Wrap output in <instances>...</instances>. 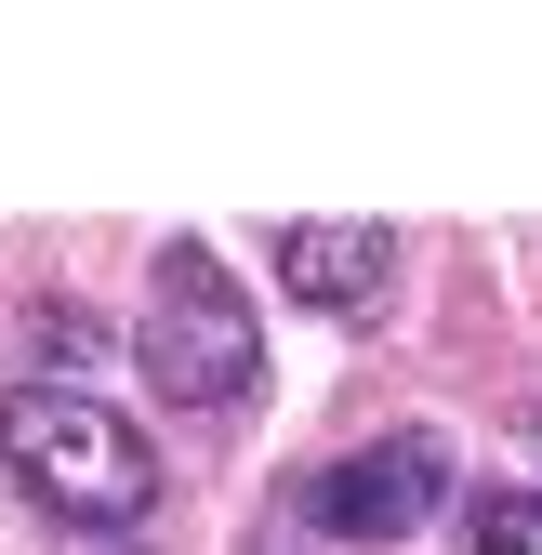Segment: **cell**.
<instances>
[{
    "label": "cell",
    "mask_w": 542,
    "mask_h": 555,
    "mask_svg": "<svg viewBox=\"0 0 542 555\" xmlns=\"http://www.w3.org/2000/svg\"><path fill=\"white\" fill-rule=\"evenodd\" d=\"M279 278H292V305H318V318H384L397 238L384 225H292L279 238Z\"/></svg>",
    "instance_id": "cell-4"
},
{
    "label": "cell",
    "mask_w": 542,
    "mask_h": 555,
    "mask_svg": "<svg viewBox=\"0 0 542 555\" xmlns=\"http://www.w3.org/2000/svg\"><path fill=\"white\" fill-rule=\"evenodd\" d=\"M477 555H542V490H490L477 503Z\"/></svg>",
    "instance_id": "cell-5"
},
{
    "label": "cell",
    "mask_w": 542,
    "mask_h": 555,
    "mask_svg": "<svg viewBox=\"0 0 542 555\" xmlns=\"http://www.w3.org/2000/svg\"><path fill=\"white\" fill-rule=\"evenodd\" d=\"M132 371H146L159 410H238L264 384V331H251V292L198 251V238H159L146 264V318H132Z\"/></svg>",
    "instance_id": "cell-1"
},
{
    "label": "cell",
    "mask_w": 542,
    "mask_h": 555,
    "mask_svg": "<svg viewBox=\"0 0 542 555\" xmlns=\"http://www.w3.org/2000/svg\"><path fill=\"white\" fill-rule=\"evenodd\" d=\"M27 331H40L27 358H53V371H93V318H80V305H40Z\"/></svg>",
    "instance_id": "cell-6"
},
{
    "label": "cell",
    "mask_w": 542,
    "mask_h": 555,
    "mask_svg": "<svg viewBox=\"0 0 542 555\" xmlns=\"http://www.w3.org/2000/svg\"><path fill=\"white\" fill-rule=\"evenodd\" d=\"M437 503H450V437H371L305 490V516L331 542H411Z\"/></svg>",
    "instance_id": "cell-3"
},
{
    "label": "cell",
    "mask_w": 542,
    "mask_h": 555,
    "mask_svg": "<svg viewBox=\"0 0 542 555\" xmlns=\"http://www.w3.org/2000/svg\"><path fill=\"white\" fill-rule=\"evenodd\" d=\"M0 463L27 476V503L80 516V529H132L159 503L146 424H119L106 397H66V384H14V397H0Z\"/></svg>",
    "instance_id": "cell-2"
}]
</instances>
